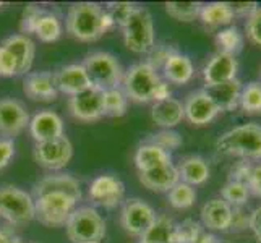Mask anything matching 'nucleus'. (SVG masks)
<instances>
[{
	"label": "nucleus",
	"mask_w": 261,
	"mask_h": 243,
	"mask_svg": "<svg viewBox=\"0 0 261 243\" xmlns=\"http://www.w3.org/2000/svg\"><path fill=\"white\" fill-rule=\"evenodd\" d=\"M65 230L71 243H97L106 237V221L97 209L82 206L71 212Z\"/></svg>",
	"instance_id": "20e7f679"
},
{
	"label": "nucleus",
	"mask_w": 261,
	"mask_h": 243,
	"mask_svg": "<svg viewBox=\"0 0 261 243\" xmlns=\"http://www.w3.org/2000/svg\"><path fill=\"white\" fill-rule=\"evenodd\" d=\"M247 188L250 193L261 198V164L253 166V169H251V174L247 182Z\"/></svg>",
	"instance_id": "09e8293b"
},
{
	"label": "nucleus",
	"mask_w": 261,
	"mask_h": 243,
	"mask_svg": "<svg viewBox=\"0 0 261 243\" xmlns=\"http://www.w3.org/2000/svg\"><path fill=\"white\" fill-rule=\"evenodd\" d=\"M138 243H177V224L167 215H156Z\"/></svg>",
	"instance_id": "bb28decb"
},
{
	"label": "nucleus",
	"mask_w": 261,
	"mask_h": 243,
	"mask_svg": "<svg viewBox=\"0 0 261 243\" xmlns=\"http://www.w3.org/2000/svg\"><path fill=\"white\" fill-rule=\"evenodd\" d=\"M184 112L185 119L192 125L204 127L218 117L219 109L206 89H196L187 96L184 102Z\"/></svg>",
	"instance_id": "ddd939ff"
},
{
	"label": "nucleus",
	"mask_w": 261,
	"mask_h": 243,
	"mask_svg": "<svg viewBox=\"0 0 261 243\" xmlns=\"http://www.w3.org/2000/svg\"><path fill=\"white\" fill-rule=\"evenodd\" d=\"M251 169H253V166L247 160H240L237 164H233L229 172V182H239V183L247 185L248 177L251 174Z\"/></svg>",
	"instance_id": "c03bdc74"
},
{
	"label": "nucleus",
	"mask_w": 261,
	"mask_h": 243,
	"mask_svg": "<svg viewBox=\"0 0 261 243\" xmlns=\"http://www.w3.org/2000/svg\"><path fill=\"white\" fill-rule=\"evenodd\" d=\"M172 97V91H170V86L166 79H163L159 83L156 93H154V102H159V101H164V99H169Z\"/></svg>",
	"instance_id": "3c124183"
},
{
	"label": "nucleus",
	"mask_w": 261,
	"mask_h": 243,
	"mask_svg": "<svg viewBox=\"0 0 261 243\" xmlns=\"http://www.w3.org/2000/svg\"><path fill=\"white\" fill-rule=\"evenodd\" d=\"M239 71V62L236 56L218 50L210 57L203 67V79L206 88H213L222 83H227L237 78Z\"/></svg>",
	"instance_id": "f8f14e48"
},
{
	"label": "nucleus",
	"mask_w": 261,
	"mask_h": 243,
	"mask_svg": "<svg viewBox=\"0 0 261 243\" xmlns=\"http://www.w3.org/2000/svg\"><path fill=\"white\" fill-rule=\"evenodd\" d=\"M138 178L143 186L156 193H167L177 182H180L178 170L172 162L148 170V172H138Z\"/></svg>",
	"instance_id": "4be33fe9"
},
{
	"label": "nucleus",
	"mask_w": 261,
	"mask_h": 243,
	"mask_svg": "<svg viewBox=\"0 0 261 243\" xmlns=\"http://www.w3.org/2000/svg\"><path fill=\"white\" fill-rule=\"evenodd\" d=\"M178 170V177H180V182L188 183L192 186L196 185H203L206 180L210 178V166L201 156H188L185 157L180 166L177 167Z\"/></svg>",
	"instance_id": "a878e982"
},
{
	"label": "nucleus",
	"mask_w": 261,
	"mask_h": 243,
	"mask_svg": "<svg viewBox=\"0 0 261 243\" xmlns=\"http://www.w3.org/2000/svg\"><path fill=\"white\" fill-rule=\"evenodd\" d=\"M123 42L135 53H148L154 46V21L151 13L143 7H137L130 20L122 28Z\"/></svg>",
	"instance_id": "6e6552de"
},
{
	"label": "nucleus",
	"mask_w": 261,
	"mask_h": 243,
	"mask_svg": "<svg viewBox=\"0 0 261 243\" xmlns=\"http://www.w3.org/2000/svg\"><path fill=\"white\" fill-rule=\"evenodd\" d=\"M46 193H64V195L71 196L76 201H82V196H83L80 182L75 177L67 175V174L47 175L34 185V198L46 195Z\"/></svg>",
	"instance_id": "412c9836"
},
{
	"label": "nucleus",
	"mask_w": 261,
	"mask_h": 243,
	"mask_svg": "<svg viewBox=\"0 0 261 243\" xmlns=\"http://www.w3.org/2000/svg\"><path fill=\"white\" fill-rule=\"evenodd\" d=\"M30 125V114L23 102L12 97L0 99V133L10 138L20 134Z\"/></svg>",
	"instance_id": "2eb2a0df"
},
{
	"label": "nucleus",
	"mask_w": 261,
	"mask_h": 243,
	"mask_svg": "<svg viewBox=\"0 0 261 243\" xmlns=\"http://www.w3.org/2000/svg\"><path fill=\"white\" fill-rule=\"evenodd\" d=\"M166 12L170 18H174L177 21L190 23L195 21L196 18H200L201 12V2H167Z\"/></svg>",
	"instance_id": "72a5a7b5"
},
{
	"label": "nucleus",
	"mask_w": 261,
	"mask_h": 243,
	"mask_svg": "<svg viewBox=\"0 0 261 243\" xmlns=\"http://www.w3.org/2000/svg\"><path fill=\"white\" fill-rule=\"evenodd\" d=\"M242 88H244L242 81L236 78L232 81H227V83H222L213 88H204V89L213 97L219 112H232L239 107Z\"/></svg>",
	"instance_id": "b1692460"
},
{
	"label": "nucleus",
	"mask_w": 261,
	"mask_h": 243,
	"mask_svg": "<svg viewBox=\"0 0 261 243\" xmlns=\"http://www.w3.org/2000/svg\"><path fill=\"white\" fill-rule=\"evenodd\" d=\"M175 52H177V49H174L170 44H154L152 49L148 52L146 64H149L154 70H161L167 62V59Z\"/></svg>",
	"instance_id": "58836bf2"
},
{
	"label": "nucleus",
	"mask_w": 261,
	"mask_h": 243,
	"mask_svg": "<svg viewBox=\"0 0 261 243\" xmlns=\"http://www.w3.org/2000/svg\"><path fill=\"white\" fill-rule=\"evenodd\" d=\"M97 243H101V241H97Z\"/></svg>",
	"instance_id": "6e6d98bb"
},
{
	"label": "nucleus",
	"mask_w": 261,
	"mask_h": 243,
	"mask_svg": "<svg viewBox=\"0 0 261 243\" xmlns=\"http://www.w3.org/2000/svg\"><path fill=\"white\" fill-rule=\"evenodd\" d=\"M151 119L161 128L172 130L185 119L184 104L175 97H169L164 101L154 102L151 107Z\"/></svg>",
	"instance_id": "5701e85b"
},
{
	"label": "nucleus",
	"mask_w": 261,
	"mask_h": 243,
	"mask_svg": "<svg viewBox=\"0 0 261 243\" xmlns=\"http://www.w3.org/2000/svg\"><path fill=\"white\" fill-rule=\"evenodd\" d=\"M200 20L208 28H221V26H230L233 15L227 2H211L203 4Z\"/></svg>",
	"instance_id": "c85d7f7f"
},
{
	"label": "nucleus",
	"mask_w": 261,
	"mask_h": 243,
	"mask_svg": "<svg viewBox=\"0 0 261 243\" xmlns=\"http://www.w3.org/2000/svg\"><path fill=\"white\" fill-rule=\"evenodd\" d=\"M0 218L12 226H24L36 218L34 198L15 185L0 186Z\"/></svg>",
	"instance_id": "423d86ee"
},
{
	"label": "nucleus",
	"mask_w": 261,
	"mask_h": 243,
	"mask_svg": "<svg viewBox=\"0 0 261 243\" xmlns=\"http://www.w3.org/2000/svg\"><path fill=\"white\" fill-rule=\"evenodd\" d=\"M44 10L38 5H26V8L23 10V15H21V21H20V30H21V34L28 36V34H34V30H36V24H38L39 18L42 16Z\"/></svg>",
	"instance_id": "a19ab883"
},
{
	"label": "nucleus",
	"mask_w": 261,
	"mask_h": 243,
	"mask_svg": "<svg viewBox=\"0 0 261 243\" xmlns=\"http://www.w3.org/2000/svg\"><path fill=\"white\" fill-rule=\"evenodd\" d=\"M156 212L152 206L140 198H132L127 200L122 208L120 224L123 230L133 237H141L156 219Z\"/></svg>",
	"instance_id": "9b49d317"
},
{
	"label": "nucleus",
	"mask_w": 261,
	"mask_h": 243,
	"mask_svg": "<svg viewBox=\"0 0 261 243\" xmlns=\"http://www.w3.org/2000/svg\"><path fill=\"white\" fill-rule=\"evenodd\" d=\"M33 156L41 167L49 170H60L70 164L71 157H73V146L64 134V137L50 141L36 143Z\"/></svg>",
	"instance_id": "1a4fd4ad"
},
{
	"label": "nucleus",
	"mask_w": 261,
	"mask_h": 243,
	"mask_svg": "<svg viewBox=\"0 0 261 243\" xmlns=\"http://www.w3.org/2000/svg\"><path fill=\"white\" fill-rule=\"evenodd\" d=\"M216 42H218L221 52L236 56V53L240 52L242 47H244V34L240 33L237 26L230 24L216 34Z\"/></svg>",
	"instance_id": "473e14b6"
},
{
	"label": "nucleus",
	"mask_w": 261,
	"mask_h": 243,
	"mask_svg": "<svg viewBox=\"0 0 261 243\" xmlns=\"http://www.w3.org/2000/svg\"><path fill=\"white\" fill-rule=\"evenodd\" d=\"M204 227L193 219H185L177 224V243H195Z\"/></svg>",
	"instance_id": "ea45409f"
},
{
	"label": "nucleus",
	"mask_w": 261,
	"mask_h": 243,
	"mask_svg": "<svg viewBox=\"0 0 261 243\" xmlns=\"http://www.w3.org/2000/svg\"><path fill=\"white\" fill-rule=\"evenodd\" d=\"M54 81H56L57 91L70 97L91 88V81L88 78L83 64H70L59 68L54 71Z\"/></svg>",
	"instance_id": "f3484780"
},
{
	"label": "nucleus",
	"mask_w": 261,
	"mask_h": 243,
	"mask_svg": "<svg viewBox=\"0 0 261 243\" xmlns=\"http://www.w3.org/2000/svg\"><path fill=\"white\" fill-rule=\"evenodd\" d=\"M10 237L12 235H8L4 230H0V243H10Z\"/></svg>",
	"instance_id": "864d4df0"
},
{
	"label": "nucleus",
	"mask_w": 261,
	"mask_h": 243,
	"mask_svg": "<svg viewBox=\"0 0 261 243\" xmlns=\"http://www.w3.org/2000/svg\"><path fill=\"white\" fill-rule=\"evenodd\" d=\"M137 5L130 4V2H111L104 7L106 13L111 16V20L114 24H119L120 28H123L125 23L130 20L132 13L135 12Z\"/></svg>",
	"instance_id": "e433bc0d"
},
{
	"label": "nucleus",
	"mask_w": 261,
	"mask_h": 243,
	"mask_svg": "<svg viewBox=\"0 0 261 243\" xmlns=\"http://www.w3.org/2000/svg\"><path fill=\"white\" fill-rule=\"evenodd\" d=\"M68 111L71 117L80 122L91 123V122L101 120L102 117H106L104 91L91 86L82 93L71 96L68 99Z\"/></svg>",
	"instance_id": "9d476101"
},
{
	"label": "nucleus",
	"mask_w": 261,
	"mask_h": 243,
	"mask_svg": "<svg viewBox=\"0 0 261 243\" xmlns=\"http://www.w3.org/2000/svg\"><path fill=\"white\" fill-rule=\"evenodd\" d=\"M23 93L26 97L36 102H52L56 101L59 91L54 81V73L47 70L30 71L23 79Z\"/></svg>",
	"instance_id": "dca6fc26"
},
{
	"label": "nucleus",
	"mask_w": 261,
	"mask_h": 243,
	"mask_svg": "<svg viewBox=\"0 0 261 243\" xmlns=\"http://www.w3.org/2000/svg\"><path fill=\"white\" fill-rule=\"evenodd\" d=\"M201 226L206 230L227 232L232 226V206H229L222 198H211L201 208Z\"/></svg>",
	"instance_id": "a211bd4d"
},
{
	"label": "nucleus",
	"mask_w": 261,
	"mask_h": 243,
	"mask_svg": "<svg viewBox=\"0 0 261 243\" xmlns=\"http://www.w3.org/2000/svg\"><path fill=\"white\" fill-rule=\"evenodd\" d=\"M245 34L247 39L255 44L256 47H261V7L251 13L245 21Z\"/></svg>",
	"instance_id": "79ce46f5"
},
{
	"label": "nucleus",
	"mask_w": 261,
	"mask_h": 243,
	"mask_svg": "<svg viewBox=\"0 0 261 243\" xmlns=\"http://www.w3.org/2000/svg\"><path fill=\"white\" fill-rule=\"evenodd\" d=\"M88 195L94 204L102 208H115L125 198V185L119 177L114 175H99L89 185Z\"/></svg>",
	"instance_id": "4468645a"
},
{
	"label": "nucleus",
	"mask_w": 261,
	"mask_h": 243,
	"mask_svg": "<svg viewBox=\"0 0 261 243\" xmlns=\"http://www.w3.org/2000/svg\"><path fill=\"white\" fill-rule=\"evenodd\" d=\"M195 243H221V241L218 240V237H216L214 233L203 229L200 232V235H198V238L195 240Z\"/></svg>",
	"instance_id": "603ef678"
},
{
	"label": "nucleus",
	"mask_w": 261,
	"mask_h": 243,
	"mask_svg": "<svg viewBox=\"0 0 261 243\" xmlns=\"http://www.w3.org/2000/svg\"><path fill=\"white\" fill-rule=\"evenodd\" d=\"M83 67L91 81V86L101 89V91H109V89L119 88L123 79V70L112 53L104 50H96L88 53Z\"/></svg>",
	"instance_id": "39448f33"
},
{
	"label": "nucleus",
	"mask_w": 261,
	"mask_h": 243,
	"mask_svg": "<svg viewBox=\"0 0 261 243\" xmlns=\"http://www.w3.org/2000/svg\"><path fill=\"white\" fill-rule=\"evenodd\" d=\"M34 34L42 42H56L62 36V21L59 20V16L56 13L44 10L38 24H36Z\"/></svg>",
	"instance_id": "c756f323"
},
{
	"label": "nucleus",
	"mask_w": 261,
	"mask_h": 243,
	"mask_svg": "<svg viewBox=\"0 0 261 243\" xmlns=\"http://www.w3.org/2000/svg\"><path fill=\"white\" fill-rule=\"evenodd\" d=\"M248 229L253 232L255 238L261 243V206L256 208L253 212L250 214V224H248Z\"/></svg>",
	"instance_id": "8fccbe9b"
},
{
	"label": "nucleus",
	"mask_w": 261,
	"mask_h": 243,
	"mask_svg": "<svg viewBox=\"0 0 261 243\" xmlns=\"http://www.w3.org/2000/svg\"><path fill=\"white\" fill-rule=\"evenodd\" d=\"M18 75L16 60L2 44H0V78H10Z\"/></svg>",
	"instance_id": "37998d69"
},
{
	"label": "nucleus",
	"mask_w": 261,
	"mask_h": 243,
	"mask_svg": "<svg viewBox=\"0 0 261 243\" xmlns=\"http://www.w3.org/2000/svg\"><path fill=\"white\" fill-rule=\"evenodd\" d=\"M15 156V143L10 138H0V170L10 164Z\"/></svg>",
	"instance_id": "a18cd8bd"
},
{
	"label": "nucleus",
	"mask_w": 261,
	"mask_h": 243,
	"mask_svg": "<svg viewBox=\"0 0 261 243\" xmlns=\"http://www.w3.org/2000/svg\"><path fill=\"white\" fill-rule=\"evenodd\" d=\"M161 70H163L164 79L172 85H187L195 73L192 60L184 56V53H180L178 50L167 59V62Z\"/></svg>",
	"instance_id": "393cba45"
},
{
	"label": "nucleus",
	"mask_w": 261,
	"mask_h": 243,
	"mask_svg": "<svg viewBox=\"0 0 261 243\" xmlns=\"http://www.w3.org/2000/svg\"><path fill=\"white\" fill-rule=\"evenodd\" d=\"M227 4L230 7L233 18H237V16L248 18L258 8L256 2H227Z\"/></svg>",
	"instance_id": "49530a36"
},
{
	"label": "nucleus",
	"mask_w": 261,
	"mask_h": 243,
	"mask_svg": "<svg viewBox=\"0 0 261 243\" xmlns=\"http://www.w3.org/2000/svg\"><path fill=\"white\" fill-rule=\"evenodd\" d=\"M152 145L159 146L161 149H164L167 152L174 151V149H178L182 146V137H180V133H177L175 130H170V128H163L161 131L154 133L151 137V141Z\"/></svg>",
	"instance_id": "4c0bfd02"
},
{
	"label": "nucleus",
	"mask_w": 261,
	"mask_h": 243,
	"mask_svg": "<svg viewBox=\"0 0 261 243\" xmlns=\"http://www.w3.org/2000/svg\"><path fill=\"white\" fill-rule=\"evenodd\" d=\"M167 200H169V204L172 206L174 209H188V208H192V206L195 204V201H196L195 186L184 183V182H177L167 192Z\"/></svg>",
	"instance_id": "7c9ffc66"
},
{
	"label": "nucleus",
	"mask_w": 261,
	"mask_h": 243,
	"mask_svg": "<svg viewBox=\"0 0 261 243\" xmlns=\"http://www.w3.org/2000/svg\"><path fill=\"white\" fill-rule=\"evenodd\" d=\"M2 46L12 53L18 65V75H28L31 71L36 46L30 36L24 34H13L8 36L2 41Z\"/></svg>",
	"instance_id": "aec40b11"
},
{
	"label": "nucleus",
	"mask_w": 261,
	"mask_h": 243,
	"mask_svg": "<svg viewBox=\"0 0 261 243\" xmlns=\"http://www.w3.org/2000/svg\"><path fill=\"white\" fill-rule=\"evenodd\" d=\"M216 149L219 154L244 160L261 159V125L245 123L230 128L216 140Z\"/></svg>",
	"instance_id": "f03ea898"
},
{
	"label": "nucleus",
	"mask_w": 261,
	"mask_h": 243,
	"mask_svg": "<svg viewBox=\"0 0 261 243\" xmlns=\"http://www.w3.org/2000/svg\"><path fill=\"white\" fill-rule=\"evenodd\" d=\"M161 81L163 78L158 73V70H154L146 62H138L127 71H123L122 91L133 102H154V93Z\"/></svg>",
	"instance_id": "7ed1b4c3"
},
{
	"label": "nucleus",
	"mask_w": 261,
	"mask_h": 243,
	"mask_svg": "<svg viewBox=\"0 0 261 243\" xmlns=\"http://www.w3.org/2000/svg\"><path fill=\"white\" fill-rule=\"evenodd\" d=\"M221 198L232 208H244L248 203L250 192L247 185L239 182H227L221 188Z\"/></svg>",
	"instance_id": "c9c22d12"
},
{
	"label": "nucleus",
	"mask_w": 261,
	"mask_h": 243,
	"mask_svg": "<svg viewBox=\"0 0 261 243\" xmlns=\"http://www.w3.org/2000/svg\"><path fill=\"white\" fill-rule=\"evenodd\" d=\"M114 26L111 16L106 13L104 7L94 2H80L68 8L65 18L67 33L82 42H94L101 39Z\"/></svg>",
	"instance_id": "f257e3e1"
},
{
	"label": "nucleus",
	"mask_w": 261,
	"mask_h": 243,
	"mask_svg": "<svg viewBox=\"0 0 261 243\" xmlns=\"http://www.w3.org/2000/svg\"><path fill=\"white\" fill-rule=\"evenodd\" d=\"M36 219L46 227H65L78 201L64 193H46L34 198Z\"/></svg>",
	"instance_id": "0eeeda50"
},
{
	"label": "nucleus",
	"mask_w": 261,
	"mask_h": 243,
	"mask_svg": "<svg viewBox=\"0 0 261 243\" xmlns=\"http://www.w3.org/2000/svg\"><path fill=\"white\" fill-rule=\"evenodd\" d=\"M10 243H23L18 237H10Z\"/></svg>",
	"instance_id": "5fc2aeb1"
},
{
	"label": "nucleus",
	"mask_w": 261,
	"mask_h": 243,
	"mask_svg": "<svg viewBox=\"0 0 261 243\" xmlns=\"http://www.w3.org/2000/svg\"><path fill=\"white\" fill-rule=\"evenodd\" d=\"M30 133L36 143H44L64 137V120L52 111H41L30 119Z\"/></svg>",
	"instance_id": "6ab92c4d"
},
{
	"label": "nucleus",
	"mask_w": 261,
	"mask_h": 243,
	"mask_svg": "<svg viewBox=\"0 0 261 243\" xmlns=\"http://www.w3.org/2000/svg\"><path fill=\"white\" fill-rule=\"evenodd\" d=\"M170 162H172L170 160V152L161 149L152 143L141 145L135 152V166H137L138 172H148V170H152L164 164H170Z\"/></svg>",
	"instance_id": "cd10ccee"
},
{
	"label": "nucleus",
	"mask_w": 261,
	"mask_h": 243,
	"mask_svg": "<svg viewBox=\"0 0 261 243\" xmlns=\"http://www.w3.org/2000/svg\"><path fill=\"white\" fill-rule=\"evenodd\" d=\"M239 105L248 115H261V81H251L242 88Z\"/></svg>",
	"instance_id": "2f4dec72"
},
{
	"label": "nucleus",
	"mask_w": 261,
	"mask_h": 243,
	"mask_svg": "<svg viewBox=\"0 0 261 243\" xmlns=\"http://www.w3.org/2000/svg\"><path fill=\"white\" fill-rule=\"evenodd\" d=\"M250 224V214L244 211V208H232V226L233 230H245Z\"/></svg>",
	"instance_id": "de8ad7c7"
},
{
	"label": "nucleus",
	"mask_w": 261,
	"mask_h": 243,
	"mask_svg": "<svg viewBox=\"0 0 261 243\" xmlns=\"http://www.w3.org/2000/svg\"><path fill=\"white\" fill-rule=\"evenodd\" d=\"M128 97L120 88L104 91V112L109 117H123L127 114Z\"/></svg>",
	"instance_id": "f704fd0d"
}]
</instances>
